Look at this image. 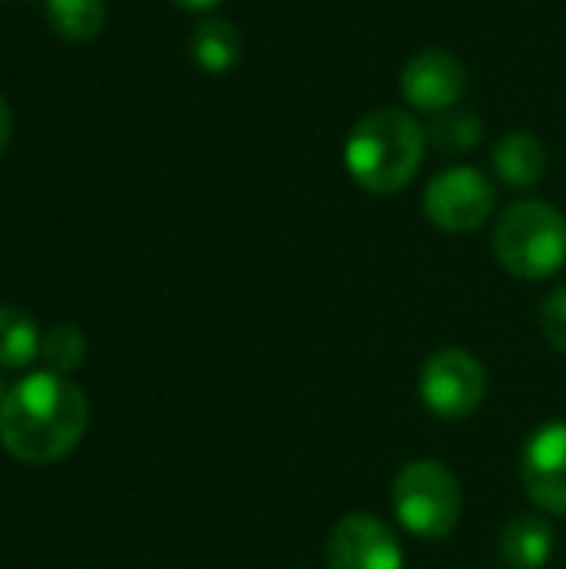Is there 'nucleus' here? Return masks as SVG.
<instances>
[{
  "instance_id": "2",
  "label": "nucleus",
  "mask_w": 566,
  "mask_h": 569,
  "mask_svg": "<svg viewBox=\"0 0 566 569\" xmlns=\"http://www.w3.org/2000/svg\"><path fill=\"white\" fill-rule=\"evenodd\" d=\"M427 133L424 127L397 107L367 113L347 137L344 163L350 177L367 193H397L404 190L424 163Z\"/></svg>"
},
{
  "instance_id": "15",
  "label": "nucleus",
  "mask_w": 566,
  "mask_h": 569,
  "mask_svg": "<svg viewBox=\"0 0 566 569\" xmlns=\"http://www.w3.org/2000/svg\"><path fill=\"white\" fill-rule=\"evenodd\" d=\"M40 357L57 373L77 370L83 363V357H87V337H83V330L77 323H57V327H50L47 337L40 340Z\"/></svg>"
},
{
  "instance_id": "11",
  "label": "nucleus",
  "mask_w": 566,
  "mask_h": 569,
  "mask_svg": "<svg viewBox=\"0 0 566 569\" xmlns=\"http://www.w3.org/2000/svg\"><path fill=\"white\" fill-rule=\"evenodd\" d=\"M494 167H497V177L514 187V190H527L534 187L544 170H547V153H544V143L527 133V130H514L507 133L497 150H494Z\"/></svg>"
},
{
  "instance_id": "17",
  "label": "nucleus",
  "mask_w": 566,
  "mask_h": 569,
  "mask_svg": "<svg viewBox=\"0 0 566 569\" xmlns=\"http://www.w3.org/2000/svg\"><path fill=\"white\" fill-rule=\"evenodd\" d=\"M540 327H544L550 347L566 353V283L564 287H557V290L544 300V307H540Z\"/></svg>"
},
{
  "instance_id": "14",
  "label": "nucleus",
  "mask_w": 566,
  "mask_h": 569,
  "mask_svg": "<svg viewBox=\"0 0 566 569\" xmlns=\"http://www.w3.org/2000/svg\"><path fill=\"white\" fill-rule=\"evenodd\" d=\"M53 30L70 43H87L103 30L107 3L103 0H43Z\"/></svg>"
},
{
  "instance_id": "19",
  "label": "nucleus",
  "mask_w": 566,
  "mask_h": 569,
  "mask_svg": "<svg viewBox=\"0 0 566 569\" xmlns=\"http://www.w3.org/2000/svg\"><path fill=\"white\" fill-rule=\"evenodd\" d=\"M177 7H183V10H214L220 0H173Z\"/></svg>"
},
{
  "instance_id": "7",
  "label": "nucleus",
  "mask_w": 566,
  "mask_h": 569,
  "mask_svg": "<svg viewBox=\"0 0 566 569\" xmlns=\"http://www.w3.org/2000/svg\"><path fill=\"white\" fill-rule=\"evenodd\" d=\"M324 560L327 569H404V550L384 520L370 513H347L330 530Z\"/></svg>"
},
{
  "instance_id": "5",
  "label": "nucleus",
  "mask_w": 566,
  "mask_h": 569,
  "mask_svg": "<svg viewBox=\"0 0 566 569\" xmlns=\"http://www.w3.org/2000/svg\"><path fill=\"white\" fill-rule=\"evenodd\" d=\"M487 397L484 363L460 347L437 350L420 370V400L440 420L470 417Z\"/></svg>"
},
{
  "instance_id": "9",
  "label": "nucleus",
  "mask_w": 566,
  "mask_h": 569,
  "mask_svg": "<svg viewBox=\"0 0 566 569\" xmlns=\"http://www.w3.org/2000/svg\"><path fill=\"white\" fill-rule=\"evenodd\" d=\"M400 90L414 110L447 113L467 90V67L450 50H420L400 73Z\"/></svg>"
},
{
  "instance_id": "12",
  "label": "nucleus",
  "mask_w": 566,
  "mask_h": 569,
  "mask_svg": "<svg viewBox=\"0 0 566 569\" xmlns=\"http://www.w3.org/2000/svg\"><path fill=\"white\" fill-rule=\"evenodd\" d=\"M190 50H193V60H197L200 70L220 77V73L237 67L244 40H240V30L230 20L217 17V20L197 23V30L190 37Z\"/></svg>"
},
{
  "instance_id": "8",
  "label": "nucleus",
  "mask_w": 566,
  "mask_h": 569,
  "mask_svg": "<svg viewBox=\"0 0 566 569\" xmlns=\"http://www.w3.org/2000/svg\"><path fill=\"white\" fill-rule=\"evenodd\" d=\"M520 477L527 497L540 510L566 517V423H547L530 433L520 457Z\"/></svg>"
},
{
  "instance_id": "18",
  "label": "nucleus",
  "mask_w": 566,
  "mask_h": 569,
  "mask_svg": "<svg viewBox=\"0 0 566 569\" xmlns=\"http://www.w3.org/2000/svg\"><path fill=\"white\" fill-rule=\"evenodd\" d=\"M10 133H13V113H10V103H7L3 93H0V153H3V147L10 143Z\"/></svg>"
},
{
  "instance_id": "16",
  "label": "nucleus",
  "mask_w": 566,
  "mask_h": 569,
  "mask_svg": "<svg viewBox=\"0 0 566 569\" xmlns=\"http://www.w3.org/2000/svg\"><path fill=\"white\" fill-rule=\"evenodd\" d=\"M480 120L474 113H444L434 127H430V140L444 150V153H467L477 147L480 140Z\"/></svg>"
},
{
  "instance_id": "4",
  "label": "nucleus",
  "mask_w": 566,
  "mask_h": 569,
  "mask_svg": "<svg viewBox=\"0 0 566 569\" xmlns=\"http://www.w3.org/2000/svg\"><path fill=\"white\" fill-rule=\"evenodd\" d=\"M464 497L457 477L440 460H414L394 480L397 520L424 540H440L460 523Z\"/></svg>"
},
{
  "instance_id": "1",
  "label": "nucleus",
  "mask_w": 566,
  "mask_h": 569,
  "mask_svg": "<svg viewBox=\"0 0 566 569\" xmlns=\"http://www.w3.org/2000/svg\"><path fill=\"white\" fill-rule=\"evenodd\" d=\"M87 433V397L57 370H40L13 383L0 407L3 450L30 467L57 463Z\"/></svg>"
},
{
  "instance_id": "20",
  "label": "nucleus",
  "mask_w": 566,
  "mask_h": 569,
  "mask_svg": "<svg viewBox=\"0 0 566 569\" xmlns=\"http://www.w3.org/2000/svg\"><path fill=\"white\" fill-rule=\"evenodd\" d=\"M3 397H7V390H3V380H0V407H3Z\"/></svg>"
},
{
  "instance_id": "6",
  "label": "nucleus",
  "mask_w": 566,
  "mask_h": 569,
  "mask_svg": "<svg viewBox=\"0 0 566 569\" xmlns=\"http://www.w3.org/2000/svg\"><path fill=\"white\" fill-rule=\"evenodd\" d=\"M497 207L494 183L474 167H450L437 173L424 190V213L444 233L480 230Z\"/></svg>"
},
{
  "instance_id": "10",
  "label": "nucleus",
  "mask_w": 566,
  "mask_h": 569,
  "mask_svg": "<svg viewBox=\"0 0 566 569\" xmlns=\"http://www.w3.org/2000/svg\"><path fill=\"white\" fill-rule=\"evenodd\" d=\"M554 553V530L537 513L514 517L500 533V560L507 569H544Z\"/></svg>"
},
{
  "instance_id": "3",
  "label": "nucleus",
  "mask_w": 566,
  "mask_h": 569,
  "mask_svg": "<svg viewBox=\"0 0 566 569\" xmlns=\"http://www.w3.org/2000/svg\"><path fill=\"white\" fill-rule=\"evenodd\" d=\"M500 267L520 280H547L566 263V217L547 200L507 207L494 230Z\"/></svg>"
},
{
  "instance_id": "13",
  "label": "nucleus",
  "mask_w": 566,
  "mask_h": 569,
  "mask_svg": "<svg viewBox=\"0 0 566 569\" xmlns=\"http://www.w3.org/2000/svg\"><path fill=\"white\" fill-rule=\"evenodd\" d=\"M40 357V333L20 307H0V367L20 370Z\"/></svg>"
}]
</instances>
